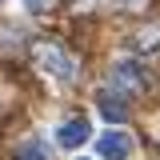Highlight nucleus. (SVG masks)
<instances>
[{
    "label": "nucleus",
    "instance_id": "nucleus-3",
    "mask_svg": "<svg viewBox=\"0 0 160 160\" xmlns=\"http://www.w3.org/2000/svg\"><path fill=\"white\" fill-rule=\"evenodd\" d=\"M96 108H100V116L112 120V124H124V120H128V104H124V100H120V92H112V88L96 96Z\"/></svg>",
    "mask_w": 160,
    "mask_h": 160
},
{
    "label": "nucleus",
    "instance_id": "nucleus-5",
    "mask_svg": "<svg viewBox=\"0 0 160 160\" xmlns=\"http://www.w3.org/2000/svg\"><path fill=\"white\" fill-rule=\"evenodd\" d=\"M16 160H52V152H48V144H40V140H24L16 148Z\"/></svg>",
    "mask_w": 160,
    "mask_h": 160
},
{
    "label": "nucleus",
    "instance_id": "nucleus-4",
    "mask_svg": "<svg viewBox=\"0 0 160 160\" xmlns=\"http://www.w3.org/2000/svg\"><path fill=\"white\" fill-rule=\"evenodd\" d=\"M36 56L44 60V68H52L56 76H76V64H72V56H64L60 48H36Z\"/></svg>",
    "mask_w": 160,
    "mask_h": 160
},
{
    "label": "nucleus",
    "instance_id": "nucleus-2",
    "mask_svg": "<svg viewBox=\"0 0 160 160\" xmlns=\"http://www.w3.org/2000/svg\"><path fill=\"white\" fill-rule=\"evenodd\" d=\"M88 136H92V132H88V120H80V116L64 120V124L56 128V140L64 144V148H80V144H84Z\"/></svg>",
    "mask_w": 160,
    "mask_h": 160
},
{
    "label": "nucleus",
    "instance_id": "nucleus-8",
    "mask_svg": "<svg viewBox=\"0 0 160 160\" xmlns=\"http://www.w3.org/2000/svg\"><path fill=\"white\" fill-rule=\"evenodd\" d=\"M124 4H132V0H124Z\"/></svg>",
    "mask_w": 160,
    "mask_h": 160
},
{
    "label": "nucleus",
    "instance_id": "nucleus-1",
    "mask_svg": "<svg viewBox=\"0 0 160 160\" xmlns=\"http://www.w3.org/2000/svg\"><path fill=\"white\" fill-rule=\"evenodd\" d=\"M96 152H100V160H128V156H132V136H128V132H120V128L100 132Z\"/></svg>",
    "mask_w": 160,
    "mask_h": 160
},
{
    "label": "nucleus",
    "instance_id": "nucleus-6",
    "mask_svg": "<svg viewBox=\"0 0 160 160\" xmlns=\"http://www.w3.org/2000/svg\"><path fill=\"white\" fill-rule=\"evenodd\" d=\"M116 80L124 84V88H136V92H144V76H140L132 64H116Z\"/></svg>",
    "mask_w": 160,
    "mask_h": 160
},
{
    "label": "nucleus",
    "instance_id": "nucleus-7",
    "mask_svg": "<svg viewBox=\"0 0 160 160\" xmlns=\"http://www.w3.org/2000/svg\"><path fill=\"white\" fill-rule=\"evenodd\" d=\"M24 8H28V12H48L52 0H24Z\"/></svg>",
    "mask_w": 160,
    "mask_h": 160
}]
</instances>
